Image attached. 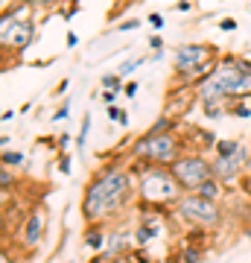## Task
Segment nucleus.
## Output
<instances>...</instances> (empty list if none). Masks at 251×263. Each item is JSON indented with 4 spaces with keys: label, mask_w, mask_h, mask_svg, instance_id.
Returning a JSON list of instances; mask_svg holds the SVG:
<instances>
[{
    "label": "nucleus",
    "mask_w": 251,
    "mask_h": 263,
    "mask_svg": "<svg viewBox=\"0 0 251 263\" xmlns=\"http://www.w3.org/2000/svg\"><path fill=\"white\" fill-rule=\"evenodd\" d=\"M178 211L187 216V219H193V222H202V226H214L216 219H219V211H216L214 202H207L202 196H187L178 202Z\"/></svg>",
    "instance_id": "nucleus-5"
},
{
    "label": "nucleus",
    "mask_w": 251,
    "mask_h": 263,
    "mask_svg": "<svg viewBox=\"0 0 251 263\" xmlns=\"http://www.w3.org/2000/svg\"><path fill=\"white\" fill-rule=\"evenodd\" d=\"M38 237H41V214H32L27 219V231H24V243L27 246H35Z\"/></svg>",
    "instance_id": "nucleus-10"
},
{
    "label": "nucleus",
    "mask_w": 251,
    "mask_h": 263,
    "mask_svg": "<svg viewBox=\"0 0 251 263\" xmlns=\"http://www.w3.org/2000/svg\"><path fill=\"white\" fill-rule=\"evenodd\" d=\"M207 59V50L205 47H181L178 50V56H176V65L181 67V70H190L193 65H199V62H205Z\"/></svg>",
    "instance_id": "nucleus-9"
},
{
    "label": "nucleus",
    "mask_w": 251,
    "mask_h": 263,
    "mask_svg": "<svg viewBox=\"0 0 251 263\" xmlns=\"http://www.w3.org/2000/svg\"><path fill=\"white\" fill-rule=\"evenodd\" d=\"M134 67H138V62H129V65H123V67H120V73H131Z\"/></svg>",
    "instance_id": "nucleus-19"
},
{
    "label": "nucleus",
    "mask_w": 251,
    "mask_h": 263,
    "mask_svg": "<svg viewBox=\"0 0 251 263\" xmlns=\"http://www.w3.org/2000/svg\"><path fill=\"white\" fill-rule=\"evenodd\" d=\"M251 91V70H237V67H219L205 85H202V97L207 103L225 94H245Z\"/></svg>",
    "instance_id": "nucleus-2"
},
{
    "label": "nucleus",
    "mask_w": 251,
    "mask_h": 263,
    "mask_svg": "<svg viewBox=\"0 0 251 263\" xmlns=\"http://www.w3.org/2000/svg\"><path fill=\"white\" fill-rule=\"evenodd\" d=\"M131 190V179L129 173H123V170H111V173H105L103 179H96L88 187L85 193V216L88 219H96V216L103 214H111L114 208H120L126 202Z\"/></svg>",
    "instance_id": "nucleus-1"
},
{
    "label": "nucleus",
    "mask_w": 251,
    "mask_h": 263,
    "mask_svg": "<svg viewBox=\"0 0 251 263\" xmlns=\"http://www.w3.org/2000/svg\"><path fill=\"white\" fill-rule=\"evenodd\" d=\"M196 190H199V193H196V196H202V199H207V202H214V199L219 196V184H216L214 179H207L205 184H199V187H196Z\"/></svg>",
    "instance_id": "nucleus-11"
},
{
    "label": "nucleus",
    "mask_w": 251,
    "mask_h": 263,
    "mask_svg": "<svg viewBox=\"0 0 251 263\" xmlns=\"http://www.w3.org/2000/svg\"><path fill=\"white\" fill-rule=\"evenodd\" d=\"M140 190H143V196L152 199V202H169V199H176L178 193V181L167 173H161V170H152L143 176L140 181Z\"/></svg>",
    "instance_id": "nucleus-3"
},
{
    "label": "nucleus",
    "mask_w": 251,
    "mask_h": 263,
    "mask_svg": "<svg viewBox=\"0 0 251 263\" xmlns=\"http://www.w3.org/2000/svg\"><path fill=\"white\" fill-rule=\"evenodd\" d=\"M172 179L184 187H199L210 179V167L202 158H181L172 164Z\"/></svg>",
    "instance_id": "nucleus-4"
},
{
    "label": "nucleus",
    "mask_w": 251,
    "mask_h": 263,
    "mask_svg": "<svg viewBox=\"0 0 251 263\" xmlns=\"http://www.w3.org/2000/svg\"><path fill=\"white\" fill-rule=\"evenodd\" d=\"M105 88H117V76H105Z\"/></svg>",
    "instance_id": "nucleus-20"
},
{
    "label": "nucleus",
    "mask_w": 251,
    "mask_h": 263,
    "mask_svg": "<svg viewBox=\"0 0 251 263\" xmlns=\"http://www.w3.org/2000/svg\"><path fill=\"white\" fill-rule=\"evenodd\" d=\"M222 29H225V32H231V29H237V24H234L231 18H225V21H222Z\"/></svg>",
    "instance_id": "nucleus-17"
},
{
    "label": "nucleus",
    "mask_w": 251,
    "mask_h": 263,
    "mask_svg": "<svg viewBox=\"0 0 251 263\" xmlns=\"http://www.w3.org/2000/svg\"><path fill=\"white\" fill-rule=\"evenodd\" d=\"M88 246H93V249H100V246H103V234H100V231H93V234H88Z\"/></svg>",
    "instance_id": "nucleus-14"
},
{
    "label": "nucleus",
    "mask_w": 251,
    "mask_h": 263,
    "mask_svg": "<svg viewBox=\"0 0 251 263\" xmlns=\"http://www.w3.org/2000/svg\"><path fill=\"white\" fill-rule=\"evenodd\" d=\"M114 263H129V260H126V257H123V260H114Z\"/></svg>",
    "instance_id": "nucleus-23"
},
{
    "label": "nucleus",
    "mask_w": 251,
    "mask_h": 263,
    "mask_svg": "<svg viewBox=\"0 0 251 263\" xmlns=\"http://www.w3.org/2000/svg\"><path fill=\"white\" fill-rule=\"evenodd\" d=\"M248 164H251V161H248Z\"/></svg>",
    "instance_id": "nucleus-24"
},
{
    "label": "nucleus",
    "mask_w": 251,
    "mask_h": 263,
    "mask_svg": "<svg viewBox=\"0 0 251 263\" xmlns=\"http://www.w3.org/2000/svg\"><path fill=\"white\" fill-rule=\"evenodd\" d=\"M0 263H9V257H6V254H3V257H0Z\"/></svg>",
    "instance_id": "nucleus-22"
},
{
    "label": "nucleus",
    "mask_w": 251,
    "mask_h": 263,
    "mask_svg": "<svg viewBox=\"0 0 251 263\" xmlns=\"http://www.w3.org/2000/svg\"><path fill=\"white\" fill-rule=\"evenodd\" d=\"M138 155H146V158H155V161H169L176 155V141L169 135H149L134 146Z\"/></svg>",
    "instance_id": "nucleus-6"
},
{
    "label": "nucleus",
    "mask_w": 251,
    "mask_h": 263,
    "mask_svg": "<svg viewBox=\"0 0 251 263\" xmlns=\"http://www.w3.org/2000/svg\"><path fill=\"white\" fill-rule=\"evenodd\" d=\"M240 146L242 143H237V141H219L216 143V152H219V158H231V155H237Z\"/></svg>",
    "instance_id": "nucleus-12"
},
{
    "label": "nucleus",
    "mask_w": 251,
    "mask_h": 263,
    "mask_svg": "<svg viewBox=\"0 0 251 263\" xmlns=\"http://www.w3.org/2000/svg\"><path fill=\"white\" fill-rule=\"evenodd\" d=\"M245 190H248V196H251V176L245 179Z\"/></svg>",
    "instance_id": "nucleus-21"
},
{
    "label": "nucleus",
    "mask_w": 251,
    "mask_h": 263,
    "mask_svg": "<svg viewBox=\"0 0 251 263\" xmlns=\"http://www.w3.org/2000/svg\"><path fill=\"white\" fill-rule=\"evenodd\" d=\"M196 260V252H184L181 254V263H193Z\"/></svg>",
    "instance_id": "nucleus-18"
},
{
    "label": "nucleus",
    "mask_w": 251,
    "mask_h": 263,
    "mask_svg": "<svg viewBox=\"0 0 251 263\" xmlns=\"http://www.w3.org/2000/svg\"><path fill=\"white\" fill-rule=\"evenodd\" d=\"M248 161V149L245 146H240L237 149V155H231V158H219L216 161V167H214V176L216 179H222V181H228V179H234L237 173H240V167Z\"/></svg>",
    "instance_id": "nucleus-8"
},
{
    "label": "nucleus",
    "mask_w": 251,
    "mask_h": 263,
    "mask_svg": "<svg viewBox=\"0 0 251 263\" xmlns=\"http://www.w3.org/2000/svg\"><path fill=\"white\" fill-rule=\"evenodd\" d=\"M21 161L24 158H21L18 152H3V164H21Z\"/></svg>",
    "instance_id": "nucleus-13"
},
{
    "label": "nucleus",
    "mask_w": 251,
    "mask_h": 263,
    "mask_svg": "<svg viewBox=\"0 0 251 263\" xmlns=\"http://www.w3.org/2000/svg\"><path fill=\"white\" fill-rule=\"evenodd\" d=\"M9 173H6V170H3V173H0V184H3V190H6V187H9Z\"/></svg>",
    "instance_id": "nucleus-16"
},
{
    "label": "nucleus",
    "mask_w": 251,
    "mask_h": 263,
    "mask_svg": "<svg viewBox=\"0 0 251 263\" xmlns=\"http://www.w3.org/2000/svg\"><path fill=\"white\" fill-rule=\"evenodd\" d=\"M0 41H3V47H27L29 41H32V24L27 21H3V29H0Z\"/></svg>",
    "instance_id": "nucleus-7"
},
{
    "label": "nucleus",
    "mask_w": 251,
    "mask_h": 263,
    "mask_svg": "<svg viewBox=\"0 0 251 263\" xmlns=\"http://www.w3.org/2000/svg\"><path fill=\"white\" fill-rule=\"evenodd\" d=\"M152 237H155V231H149V228H140V231H138V240H140V243H149Z\"/></svg>",
    "instance_id": "nucleus-15"
}]
</instances>
